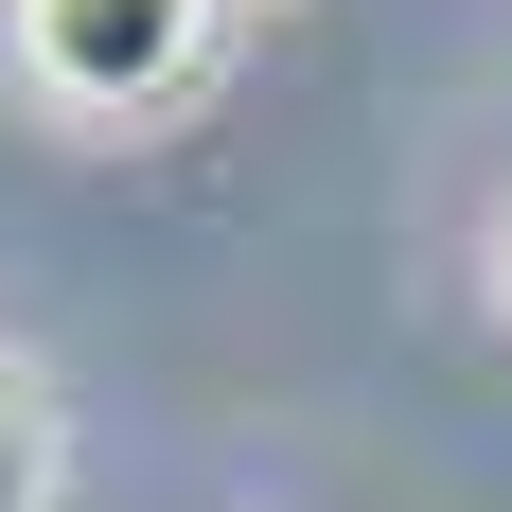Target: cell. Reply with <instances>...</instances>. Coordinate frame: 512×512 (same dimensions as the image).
I'll return each instance as SVG.
<instances>
[{
  "label": "cell",
  "instance_id": "cell-1",
  "mask_svg": "<svg viewBox=\"0 0 512 512\" xmlns=\"http://www.w3.org/2000/svg\"><path fill=\"white\" fill-rule=\"evenodd\" d=\"M212 18L230 0H18V89L71 124H159L212 71Z\"/></svg>",
  "mask_w": 512,
  "mask_h": 512
},
{
  "label": "cell",
  "instance_id": "cell-2",
  "mask_svg": "<svg viewBox=\"0 0 512 512\" xmlns=\"http://www.w3.org/2000/svg\"><path fill=\"white\" fill-rule=\"evenodd\" d=\"M0 512H53V407H36V371H0Z\"/></svg>",
  "mask_w": 512,
  "mask_h": 512
},
{
  "label": "cell",
  "instance_id": "cell-3",
  "mask_svg": "<svg viewBox=\"0 0 512 512\" xmlns=\"http://www.w3.org/2000/svg\"><path fill=\"white\" fill-rule=\"evenodd\" d=\"M495 301H512V212H495Z\"/></svg>",
  "mask_w": 512,
  "mask_h": 512
}]
</instances>
